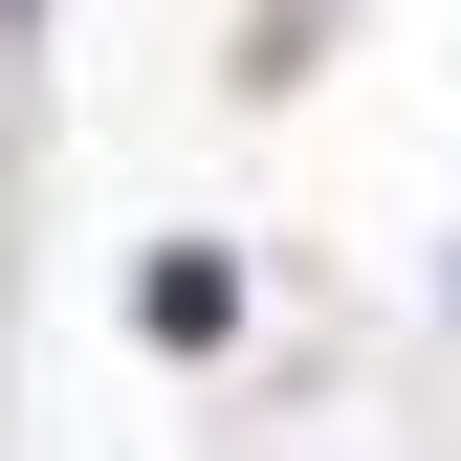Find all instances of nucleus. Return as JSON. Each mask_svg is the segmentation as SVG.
I'll return each instance as SVG.
<instances>
[{
	"label": "nucleus",
	"mask_w": 461,
	"mask_h": 461,
	"mask_svg": "<svg viewBox=\"0 0 461 461\" xmlns=\"http://www.w3.org/2000/svg\"><path fill=\"white\" fill-rule=\"evenodd\" d=\"M132 330H154V352H220V330H242V264H220V242H154L132 264Z\"/></svg>",
	"instance_id": "nucleus-1"
}]
</instances>
